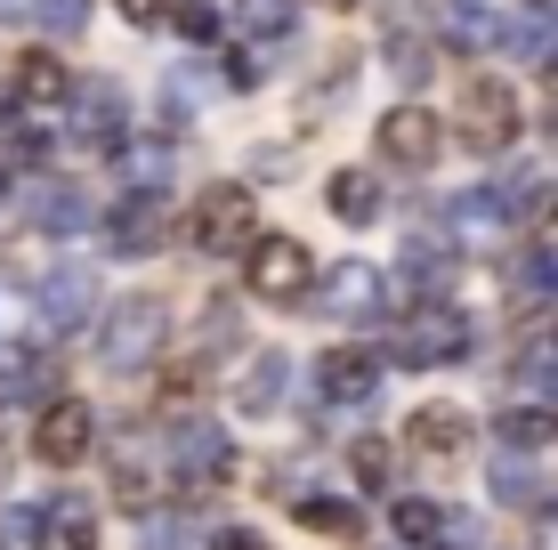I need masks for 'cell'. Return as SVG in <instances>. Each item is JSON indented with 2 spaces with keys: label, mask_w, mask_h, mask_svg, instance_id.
Listing matches in <instances>:
<instances>
[{
  "label": "cell",
  "mask_w": 558,
  "mask_h": 550,
  "mask_svg": "<svg viewBox=\"0 0 558 550\" xmlns=\"http://www.w3.org/2000/svg\"><path fill=\"white\" fill-rule=\"evenodd\" d=\"M162 332H170V300H162V292L113 300L106 325H98V365H113V372L146 365V356H162Z\"/></svg>",
  "instance_id": "6da1fadb"
},
{
  "label": "cell",
  "mask_w": 558,
  "mask_h": 550,
  "mask_svg": "<svg viewBox=\"0 0 558 550\" xmlns=\"http://www.w3.org/2000/svg\"><path fill=\"white\" fill-rule=\"evenodd\" d=\"M461 138L477 146V155H502V146H518V130H526V106H518V89L502 82V73H477L470 89H461Z\"/></svg>",
  "instance_id": "7a4b0ae2"
},
{
  "label": "cell",
  "mask_w": 558,
  "mask_h": 550,
  "mask_svg": "<svg viewBox=\"0 0 558 550\" xmlns=\"http://www.w3.org/2000/svg\"><path fill=\"white\" fill-rule=\"evenodd\" d=\"M243 276H252V292H259V300L292 308V300H307V283H316V259H307L292 235H259L252 252H243Z\"/></svg>",
  "instance_id": "3957f363"
},
{
  "label": "cell",
  "mask_w": 558,
  "mask_h": 550,
  "mask_svg": "<svg viewBox=\"0 0 558 550\" xmlns=\"http://www.w3.org/2000/svg\"><path fill=\"white\" fill-rule=\"evenodd\" d=\"M316 308L332 316V325H373V316L389 308V276L364 268V259H340V268L316 283Z\"/></svg>",
  "instance_id": "277c9868"
},
{
  "label": "cell",
  "mask_w": 558,
  "mask_h": 550,
  "mask_svg": "<svg viewBox=\"0 0 558 550\" xmlns=\"http://www.w3.org/2000/svg\"><path fill=\"white\" fill-rule=\"evenodd\" d=\"M186 235H195L203 252H235V243L252 252V186H235V179L210 186L195 211H186Z\"/></svg>",
  "instance_id": "5b68a950"
},
{
  "label": "cell",
  "mask_w": 558,
  "mask_h": 550,
  "mask_svg": "<svg viewBox=\"0 0 558 550\" xmlns=\"http://www.w3.org/2000/svg\"><path fill=\"white\" fill-rule=\"evenodd\" d=\"M89 438H98V421H89V405H82V396H65V389H57V396H49V413L33 421V453H41V462H57V469L82 462Z\"/></svg>",
  "instance_id": "8992f818"
},
{
  "label": "cell",
  "mask_w": 558,
  "mask_h": 550,
  "mask_svg": "<svg viewBox=\"0 0 558 550\" xmlns=\"http://www.w3.org/2000/svg\"><path fill=\"white\" fill-rule=\"evenodd\" d=\"M437 146H446V122H437V113H421V106L380 113V162H397V170H429V162H437Z\"/></svg>",
  "instance_id": "52a82bcc"
},
{
  "label": "cell",
  "mask_w": 558,
  "mask_h": 550,
  "mask_svg": "<svg viewBox=\"0 0 558 550\" xmlns=\"http://www.w3.org/2000/svg\"><path fill=\"white\" fill-rule=\"evenodd\" d=\"M89 308H98V276H89V268H49L41 283H33V316H41V332H73Z\"/></svg>",
  "instance_id": "ba28073f"
},
{
  "label": "cell",
  "mask_w": 558,
  "mask_h": 550,
  "mask_svg": "<svg viewBox=\"0 0 558 550\" xmlns=\"http://www.w3.org/2000/svg\"><path fill=\"white\" fill-rule=\"evenodd\" d=\"M170 453H179L170 469H179L186 486H219L227 469H235V445H227V429H219V421H203V413H186V429L170 438Z\"/></svg>",
  "instance_id": "9c48e42d"
},
{
  "label": "cell",
  "mask_w": 558,
  "mask_h": 550,
  "mask_svg": "<svg viewBox=\"0 0 558 550\" xmlns=\"http://www.w3.org/2000/svg\"><path fill=\"white\" fill-rule=\"evenodd\" d=\"M316 389L332 396V405H364V396H380V356L373 349H324L316 356Z\"/></svg>",
  "instance_id": "30bf717a"
},
{
  "label": "cell",
  "mask_w": 558,
  "mask_h": 550,
  "mask_svg": "<svg viewBox=\"0 0 558 550\" xmlns=\"http://www.w3.org/2000/svg\"><path fill=\"white\" fill-rule=\"evenodd\" d=\"M470 349V325H461V316L446 308V316H413L405 325V340H397V356H405V365H446V356H461Z\"/></svg>",
  "instance_id": "8fae6325"
},
{
  "label": "cell",
  "mask_w": 558,
  "mask_h": 550,
  "mask_svg": "<svg viewBox=\"0 0 558 550\" xmlns=\"http://www.w3.org/2000/svg\"><path fill=\"white\" fill-rule=\"evenodd\" d=\"M405 445L421 453V462H461V453H470V421H461L453 405H421L405 421Z\"/></svg>",
  "instance_id": "7c38bea8"
},
{
  "label": "cell",
  "mask_w": 558,
  "mask_h": 550,
  "mask_svg": "<svg viewBox=\"0 0 558 550\" xmlns=\"http://www.w3.org/2000/svg\"><path fill=\"white\" fill-rule=\"evenodd\" d=\"M113 494H122V510H154L162 502V462H154L146 438H130L122 453H113Z\"/></svg>",
  "instance_id": "4fadbf2b"
},
{
  "label": "cell",
  "mask_w": 558,
  "mask_h": 550,
  "mask_svg": "<svg viewBox=\"0 0 558 550\" xmlns=\"http://www.w3.org/2000/svg\"><path fill=\"white\" fill-rule=\"evenodd\" d=\"M170 227V195L162 186H138V195H122V211H113V235H122V252H154Z\"/></svg>",
  "instance_id": "5bb4252c"
},
{
  "label": "cell",
  "mask_w": 558,
  "mask_h": 550,
  "mask_svg": "<svg viewBox=\"0 0 558 550\" xmlns=\"http://www.w3.org/2000/svg\"><path fill=\"white\" fill-rule=\"evenodd\" d=\"M73 130H82V146H122V89L82 82L73 89Z\"/></svg>",
  "instance_id": "9a60e30c"
},
{
  "label": "cell",
  "mask_w": 558,
  "mask_h": 550,
  "mask_svg": "<svg viewBox=\"0 0 558 550\" xmlns=\"http://www.w3.org/2000/svg\"><path fill=\"white\" fill-rule=\"evenodd\" d=\"M283 381H292V356H283V349H259L252 365H243V381H235V405H243V413H276V405H283Z\"/></svg>",
  "instance_id": "2e32d148"
},
{
  "label": "cell",
  "mask_w": 558,
  "mask_h": 550,
  "mask_svg": "<svg viewBox=\"0 0 558 550\" xmlns=\"http://www.w3.org/2000/svg\"><path fill=\"white\" fill-rule=\"evenodd\" d=\"M73 89H82V82H73V73L57 65L49 49H33L25 65H16V98H25V106H41V113H49V106H73Z\"/></svg>",
  "instance_id": "e0dca14e"
},
{
  "label": "cell",
  "mask_w": 558,
  "mask_h": 550,
  "mask_svg": "<svg viewBox=\"0 0 558 550\" xmlns=\"http://www.w3.org/2000/svg\"><path fill=\"white\" fill-rule=\"evenodd\" d=\"M89 219H98V203H89L82 186H41V195H33V227H41V235H82Z\"/></svg>",
  "instance_id": "ac0fdd59"
},
{
  "label": "cell",
  "mask_w": 558,
  "mask_h": 550,
  "mask_svg": "<svg viewBox=\"0 0 558 550\" xmlns=\"http://www.w3.org/2000/svg\"><path fill=\"white\" fill-rule=\"evenodd\" d=\"M324 195H332V211L349 219V227H373L380 219V179H373V170H332Z\"/></svg>",
  "instance_id": "d6986e66"
},
{
  "label": "cell",
  "mask_w": 558,
  "mask_h": 550,
  "mask_svg": "<svg viewBox=\"0 0 558 550\" xmlns=\"http://www.w3.org/2000/svg\"><path fill=\"white\" fill-rule=\"evenodd\" d=\"M41 550H98V526H89V510L73 494L41 510Z\"/></svg>",
  "instance_id": "ffe728a7"
},
{
  "label": "cell",
  "mask_w": 558,
  "mask_h": 550,
  "mask_svg": "<svg viewBox=\"0 0 558 550\" xmlns=\"http://www.w3.org/2000/svg\"><path fill=\"white\" fill-rule=\"evenodd\" d=\"M543 445H558V413H550V405L502 413V453H543Z\"/></svg>",
  "instance_id": "44dd1931"
},
{
  "label": "cell",
  "mask_w": 558,
  "mask_h": 550,
  "mask_svg": "<svg viewBox=\"0 0 558 550\" xmlns=\"http://www.w3.org/2000/svg\"><path fill=\"white\" fill-rule=\"evenodd\" d=\"M494 494L518 502V510H534V502H543V478L526 469V453H502V462H494Z\"/></svg>",
  "instance_id": "7402d4cb"
},
{
  "label": "cell",
  "mask_w": 558,
  "mask_h": 550,
  "mask_svg": "<svg viewBox=\"0 0 558 550\" xmlns=\"http://www.w3.org/2000/svg\"><path fill=\"white\" fill-rule=\"evenodd\" d=\"M405 276L421 283V292H437V283L453 276V252H437V235H413L405 243Z\"/></svg>",
  "instance_id": "603a6c76"
},
{
  "label": "cell",
  "mask_w": 558,
  "mask_h": 550,
  "mask_svg": "<svg viewBox=\"0 0 558 550\" xmlns=\"http://www.w3.org/2000/svg\"><path fill=\"white\" fill-rule=\"evenodd\" d=\"M437 502H397V542H437Z\"/></svg>",
  "instance_id": "cb8c5ba5"
},
{
  "label": "cell",
  "mask_w": 558,
  "mask_h": 550,
  "mask_svg": "<svg viewBox=\"0 0 558 550\" xmlns=\"http://www.w3.org/2000/svg\"><path fill=\"white\" fill-rule=\"evenodd\" d=\"M380 57H389V73H397V82H429V49L405 41V33H397V41L380 49Z\"/></svg>",
  "instance_id": "d4e9b609"
},
{
  "label": "cell",
  "mask_w": 558,
  "mask_h": 550,
  "mask_svg": "<svg viewBox=\"0 0 558 550\" xmlns=\"http://www.w3.org/2000/svg\"><path fill=\"white\" fill-rule=\"evenodd\" d=\"M0 550H41V510H9L0 518Z\"/></svg>",
  "instance_id": "484cf974"
},
{
  "label": "cell",
  "mask_w": 558,
  "mask_h": 550,
  "mask_svg": "<svg viewBox=\"0 0 558 550\" xmlns=\"http://www.w3.org/2000/svg\"><path fill=\"white\" fill-rule=\"evenodd\" d=\"M307 526H316V535H356V510L324 494V502H307Z\"/></svg>",
  "instance_id": "4316f807"
},
{
  "label": "cell",
  "mask_w": 558,
  "mask_h": 550,
  "mask_svg": "<svg viewBox=\"0 0 558 550\" xmlns=\"http://www.w3.org/2000/svg\"><path fill=\"white\" fill-rule=\"evenodd\" d=\"M170 16H179V33H186V41H210V33H219V9H210V0H179Z\"/></svg>",
  "instance_id": "83f0119b"
},
{
  "label": "cell",
  "mask_w": 558,
  "mask_h": 550,
  "mask_svg": "<svg viewBox=\"0 0 558 550\" xmlns=\"http://www.w3.org/2000/svg\"><path fill=\"white\" fill-rule=\"evenodd\" d=\"M33 16H41L49 33H82V25H89V0H41Z\"/></svg>",
  "instance_id": "f1b7e54d"
},
{
  "label": "cell",
  "mask_w": 558,
  "mask_h": 550,
  "mask_svg": "<svg viewBox=\"0 0 558 550\" xmlns=\"http://www.w3.org/2000/svg\"><path fill=\"white\" fill-rule=\"evenodd\" d=\"M243 25L252 33H283L292 25V0H243Z\"/></svg>",
  "instance_id": "f546056e"
},
{
  "label": "cell",
  "mask_w": 558,
  "mask_h": 550,
  "mask_svg": "<svg viewBox=\"0 0 558 550\" xmlns=\"http://www.w3.org/2000/svg\"><path fill=\"white\" fill-rule=\"evenodd\" d=\"M389 469H397L389 445H356V478H364V486H389Z\"/></svg>",
  "instance_id": "4dcf8cb0"
},
{
  "label": "cell",
  "mask_w": 558,
  "mask_h": 550,
  "mask_svg": "<svg viewBox=\"0 0 558 550\" xmlns=\"http://www.w3.org/2000/svg\"><path fill=\"white\" fill-rule=\"evenodd\" d=\"M122 16H130V25H162L170 0H122Z\"/></svg>",
  "instance_id": "1f68e13d"
},
{
  "label": "cell",
  "mask_w": 558,
  "mask_h": 550,
  "mask_svg": "<svg viewBox=\"0 0 558 550\" xmlns=\"http://www.w3.org/2000/svg\"><path fill=\"white\" fill-rule=\"evenodd\" d=\"M210 550H267V542L252 535V526H219V542H210Z\"/></svg>",
  "instance_id": "d6a6232c"
},
{
  "label": "cell",
  "mask_w": 558,
  "mask_h": 550,
  "mask_svg": "<svg viewBox=\"0 0 558 550\" xmlns=\"http://www.w3.org/2000/svg\"><path fill=\"white\" fill-rule=\"evenodd\" d=\"M33 9H41V0H0V25H25Z\"/></svg>",
  "instance_id": "836d02e7"
},
{
  "label": "cell",
  "mask_w": 558,
  "mask_h": 550,
  "mask_svg": "<svg viewBox=\"0 0 558 550\" xmlns=\"http://www.w3.org/2000/svg\"><path fill=\"white\" fill-rule=\"evenodd\" d=\"M534 550H558V510H550L543 526H534Z\"/></svg>",
  "instance_id": "e575fe53"
},
{
  "label": "cell",
  "mask_w": 558,
  "mask_h": 550,
  "mask_svg": "<svg viewBox=\"0 0 558 550\" xmlns=\"http://www.w3.org/2000/svg\"><path fill=\"white\" fill-rule=\"evenodd\" d=\"M550 138H558V89H550Z\"/></svg>",
  "instance_id": "d590c367"
},
{
  "label": "cell",
  "mask_w": 558,
  "mask_h": 550,
  "mask_svg": "<svg viewBox=\"0 0 558 550\" xmlns=\"http://www.w3.org/2000/svg\"><path fill=\"white\" fill-rule=\"evenodd\" d=\"M316 9H356V0H316Z\"/></svg>",
  "instance_id": "8d00e7d4"
},
{
  "label": "cell",
  "mask_w": 558,
  "mask_h": 550,
  "mask_svg": "<svg viewBox=\"0 0 558 550\" xmlns=\"http://www.w3.org/2000/svg\"><path fill=\"white\" fill-rule=\"evenodd\" d=\"M0 122H9V98H0Z\"/></svg>",
  "instance_id": "74e56055"
},
{
  "label": "cell",
  "mask_w": 558,
  "mask_h": 550,
  "mask_svg": "<svg viewBox=\"0 0 558 550\" xmlns=\"http://www.w3.org/2000/svg\"><path fill=\"white\" fill-rule=\"evenodd\" d=\"M0 186H9V170H0Z\"/></svg>",
  "instance_id": "f35d334b"
}]
</instances>
